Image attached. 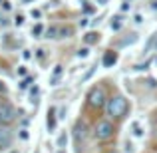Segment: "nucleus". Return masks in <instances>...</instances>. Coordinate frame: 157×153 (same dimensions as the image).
Here are the masks:
<instances>
[{
	"label": "nucleus",
	"mask_w": 157,
	"mask_h": 153,
	"mask_svg": "<svg viewBox=\"0 0 157 153\" xmlns=\"http://www.w3.org/2000/svg\"><path fill=\"white\" fill-rule=\"evenodd\" d=\"M46 38H58V34H60V26H50V28H46Z\"/></svg>",
	"instance_id": "10"
},
{
	"label": "nucleus",
	"mask_w": 157,
	"mask_h": 153,
	"mask_svg": "<svg viewBox=\"0 0 157 153\" xmlns=\"http://www.w3.org/2000/svg\"><path fill=\"white\" fill-rule=\"evenodd\" d=\"M131 133H133V137H143V135H145V131H143V127H141L139 121H133V125H131Z\"/></svg>",
	"instance_id": "7"
},
{
	"label": "nucleus",
	"mask_w": 157,
	"mask_h": 153,
	"mask_svg": "<svg viewBox=\"0 0 157 153\" xmlns=\"http://www.w3.org/2000/svg\"><path fill=\"white\" fill-rule=\"evenodd\" d=\"M90 56V48H80V52H78V58H88Z\"/></svg>",
	"instance_id": "15"
},
{
	"label": "nucleus",
	"mask_w": 157,
	"mask_h": 153,
	"mask_svg": "<svg viewBox=\"0 0 157 153\" xmlns=\"http://www.w3.org/2000/svg\"><path fill=\"white\" fill-rule=\"evenodd\" d=\"M2 6H4V10H10V2H6V0L2 2Z\"/></svg>",
	"instance_id": "26"
},
{
	"label": "nucleus",
	"mask_w": 157,
	"mask_h": 153,
	"mask_svg": "<svg viewBox=\"0 0 157 153\" xmlns=\"http://www.w3.org/2000/svg\"><path fill=\"white\" fill-rule=\"evenodd\" d=\"M115 62H117V54H115L113 50H107L105 56H104V66H105V68H111Z\"/></svg>",
	"instance_id": "6"
},
{
	"label": "nucleus",
	"mask_w": 157,
	"mask_h": 153,
	"mask_svg": "<svg viewBox=\"0 0 157 153\" xmlns=\"http://www.w3.org/2000/svg\"><path fill=\"white\" fill-rule=\"evenodd\" d=\"M14 24H16V26H22V24H24V16H22V14H18V16L14 18Z\"/></svg>",
	"instance_id": "17"
},
{
	"label": "nucleus",
	"mask_w": 157,
	"mask_h": 153,
	"mask_svg": "<svg viewBox=\"0 0 157 153\" xmlns=\"http://www.w3.org/2000/svg\"><path fill=\"white\" fill-rule=\"evenodd\" d=\"M84 40H86V44H96V42H100V34L98 32H88L84 36Z\"/></svg>",
	"instance_id": "8"
},
{
	"label": "nucleus",
	"mask_w": 157,
	"mask_h": 153,
	"mask_svg": "<svg viewBox=\"0 0 157 153\" xmlns=\"http://www.w3.org/2000/svg\"><path fill=\"white\" fill-rule=\"evenodd\" d=\"M94 135H96L100 141H107V139L113 137V123L109 119H100L96 123V129H94Z\"/></svg>",
	"instance_id": "2"
},
{
	"label": "nucleus",
	"mask_w": 157,
	"mask_h": 153,
	"mask_svg": "<svg viewBox=\"0 0 157 153\" xmlns=\"http://www.w3.org/2000/svg\"><path fill=\"white\" fill-rule=\"evenodd\" d=\"M121 24H123L121 16H113V18H111V22H109V28H111V30H119V28H121Z\"/></svg>",
	"instance_id": "12"
},
{
	"label": "nucleus",
	"mask_w": 157,
	"mask_h": 153,
	"mask_svg": "<svg viewBox=\"0 0 157 153\" xmlns=\"http://www.w3.org/2000/svg\"><path fill=\"white\" fill-rule=\"evenodd\" d=\"M40 16H42V12H40V10H32V18H40Z\"/></svg>",
	"instance_id": "21"
},
{
	"label": "nucleus",
	"mask_w": 157,
	"mask_h": 153,
	"mask_svg": "<svg viewBox=\"0 0 157 153\" xmlns=\"http://www.w3.org/2000/svg\"><path fill=\"white\" fill-rule=\"evenodd\" d=\"M155 125H157V113H155Z\"/></svg>",
	"instance_id": "28"
},
{
	"label": "nucleus",
	"mask_w": 157,
	"mask_h": 153,
	"mask_svg": "<svg viewBox=\"0 0 157 153\" xmlns=\"http://www.w3.org/2000/svg\"><path fill=\"white\" fill-rule=\"evenodd\" d=\"M20 137H22V139H28V131H26V129H22V133H20Z\"/></svg>",
	"instance_id": "24"
},
{
	"label": "nucleus",
	"mask_w": 157,
	"mask_h": 153,
	"mask_svg": "<svg viewBox=\"0 0 157 153\" xmlns=\"http://www.w3.org/2000/svg\"><path fill=\"white\" fill-rule=\"evenodd\" d=\"M66 141H68V135H66V133H62V135H60V139H58V145H60V147H64V145H66Z\"/></svg>",
	"instance_id": "16"
},
{
	"label": "nucleus",
	"mask_w": 157,
	"mask_h": 153,
	"mask_svg": "<svg viewBox=\"0 0 157 153\" xmlns=\"http://www.w3.org/2000/svg\"><path fill=\"white\" fill-rule=\"evenodd\" d=\"M86 131H88V129H86L84 123H78V125H76V137H78V139H84L86 135H88Z\"/></svg>",
	"instance_id": "13"
},
{
	"label": "nucleus",
	"mask_w": 157,
	"mask_h": 153,
	"mask_svg": "<svg viewBox=\"0 0 157 153\" xmlns=\"http://www.w3.org/2000/svg\"><path fill=\"white\" fill-rule=\"evenodd\" d=\"M125 151H127V153H133V145H131L129 141H127V145H125Z\"/></svg>",
	"instance_id": "22"
},
{
	"label": "nucleus",
	"mask_w": 157,
	"mask_h": 153,
	"mask_svg": "<svg viewBox=\"0 0 157 153\" xmlns=\"http://www.w3.org/2000/svg\"><path fill=\"white\" fill-rule=\"evenodd\" d=\"M125 2H129V0H125Z\"/></svg>",
	"instance_id": "29"
},
{
	"label": "nucleus",
	"mask_w": 157,
	"mask_h": 153,
	"mask_svg": "<svg viewBox=\"0 0 157 153\" xmlns=\"http://www.w3.org/2000/svg\"><path fill=\"white\" fill-rule=\"evenodd\" d=\"M127 111V100L123 96H115L107 101V113L111 117H123Z\"/></svg>",
	"instance_id": "1"
},
{
	"label": "nucleus",
	"mask_w": 157,
	"mask_h": 153,
	"mask_svg": "<svg viewBox=\"0 0 157 153\" xmlns=\"http://www.w3.org/2000/svg\"><path fill=\"white\" fill-rule=\"evenodd\" d=\"M42 32H46L42 24H36V26H32V34H34V36H40Z\"/></svg>",
	"instance_id": "14"
},
{
	"label": "nucleus",
	"mask_w": 157,
	"mask_h": 153,
	"mask_svg": "<svg viewBox=\"0 0 157 153\" xmlns=\"http://www.w3.org/2000/svg\"><path fill=\"white\" fill-rule=\"evenodd\" d=\"M22 56H24V60H28V58H30V52H28V50H24V52H22Z\"/></svg>",
	"instance_id": "27"
},
{
	"label": "nucleus",
	"mask_w": 157,
	"mask_h": 153,
	"mask_svg": "<svg viewBox=\"0 0 157 153\" xmlns=\"http://www.w3.org/2000/svg\"><path fill=\"white\" fill-rule=\"evenodd\" d=\"M46 125H48V129L54 131V127H56V115H54V109L48 111V121H46Z\"/></svg>",
	"instance_id": "11"
},
{
	"label": "nucleus",
	"mask_w": 157,
	"mask_h": 153,
	"mask_svg": "<svg viewBox=\"0 0 157 153\" xmlns=\"http://www.w3.org/2000/svg\"><path fill=\"white\" fill-rule=\"evenodd\" d=\"M133 22H135V24H141V22H143V16H141V14H135V16H133Z\"/></svg>",
	"instance_id": "19"
},
{
	"label": "nucleus",
	"mask_w": 157,
	"mask_h": 153,
	"mask_svg": "<svg viewBox=\"0 0 157 153\" xmlns=\"http://www.w3.org/2000/svg\"><path fill=\"white\" fill-rule=\"evenodd\" d=\"M18 76H26V66H20L18 68Z\"/></svg>",
	"instance_id": "20"
},
{
	"label": "nucleus",
	"mask_w": 157,
	"mask_h": 153,
	"mask_svg": "<svg viewBox=\"0 0 157 153\" xmlns=\"http://www.w3.org/2000/svg\"><path fill=\"white\" fill-rule=\"evenodd\" d=\"M0 92H6V84H4L2 80H0Z\"/></svg>",
	"instance_id": "25"
},
{
	"label": "nucleus",
	"mask_w": 157,
	"mask_h": 153,
	"mask_svg": "<svg viewBox=\"0 0 157 153\" xmlns=\"http://www.w3.org/2000/svg\"><path fill=\"white\" fill-rule=\"evenodd\" d=\"M12 143V131L6 125H0V149H6Z\"/></svg>",
	"instance_id": "5"
},
{
	"label": "nucleus",
	"mask_w": 157,
	"mask_h": 153,
	"mask_svg": "<svg viewBox=\"0 0 157 153\" xmlns=\"http://www.w3.org/2000/svg\"><path fill=\"white\" fill-rule=\"evenodd\" d=\"M72 34H74L72 26H60V34H58V38H70Z\"/></svg>",
	"instance_id": "9"
},
{
	"label": "nucleus",
	"mask_w": 157,
	"mask_h": 153,
	"mask_svg": "<svg viewBox=\"0 0 157 153\" xmlns=\"http://www.w3.org/2000/svg\"><path fill=\"white\" fill-rule=\"evenodd\" d=\"M30 82H32L30 78H26V80H22V84H20V90H26V88H28V84H30Z\"/></svg>",
	"instance_id": "18"
},
{
	"label": "nucleus",
	"mask_w": 157,
	"mask_h": 153,
	"mask_svg": "<svg viewBox=\"0 0 157 153\" xmlns=\"http://www.w3.org/2000/svg\"><path fill=\"white\" fill-rule=\"evenodd\" d=\"M88 103L94 109H101V107L105 105V92L101 88H94L92 92L88 94Z\"/></svg>",
	"instance_id": "4"
},
{
	"label": "nucleus",
	"mask_w": 157,
	"mask_h": 153,
	"mask_svg": "<svg viewBox=\"0 0 157 153\" xmlns=\"http://www.w3.org/2000/svg\"><path fill=\"white\" fill-rule=\"evenodd\" d=\"M80 26H82V28L88 26V18H82V20H80Z\"/></svg>",
	"instance_id": "23"
},
{
	"label": "nucleus",
	"mask_w": 157,
	"mask_h": 153,
	"mask_svg": "<svg viewBox=\"0 0 157 153\" xmlns=\"http://www.w3.org/2000/svg\"><path fill=\"white\" fill-rule=\"evenodd\" d=\"M16 115H18V111L10 101H0V125L12 123L16 119Z\"/></svg>",
	"instance_id": "3"
}]
</instances>
